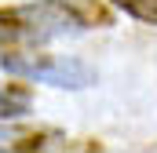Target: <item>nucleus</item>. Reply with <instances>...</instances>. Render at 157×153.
<instances>
[{
    "label": "nucleus",
    "instance_id": "f257e3e1",
    "mask_svg": "<svg viewBox=\"0 0 157 153\" xmlns=\"http://www.w3.org/2000/svg\"><path fill=\"white\" fill-rule=\"evenodd\" d=\"M88 18L70 0H29L0 7V40L7 44H48V40L80 33Z\"/></svg>",
    "mask_w": 157,
    "mask_h": 153
},
{
    "label": "nucleus",
    "instance_id": "f03ea898",
    "mask_svg": "<svg viewBox=\"0 0 157 153\" xmlns=\"http://www.w3.org/2000/svg\"><path fill=\"white\" fill-rule=\"evenodd\" d=\"M0 69L22 80H40L51 88H66V91H80L95 84V69L73 58V55H44V51H4L0 55Z\"/></svg>",
    "mask_w": 157,
    "mask_h": 153
},
{
    "label": "nucleus",
    "instance_id": "7ed1b4c3",
    "mask_svg": "<svg viewBox=\"0 0 157 153\" xmlns=\"http://www.w3.org/2000/svg\"><path fill=\"white\" fill-rule=\"evenodd\" d=\"M29 88L26 84H0V120H18L29 113Z\"/></svg>",
    "mask_w": 157,
    "mask_h": 153
},
{
    "label": "nucleus",
    "instance_id": "20e7f679",
    "mask_svg": "<svg viewBox=\"0 0 157 153\" xmlns=\"http://www.w3.org/2000/svg\"><path fill=\"white\" fill-rule=\"evenodd\" d=\"M113 7L124 11L128 18H135V22L157 26V0H113Z\"/></svg>",
    "mask_w": 157,
    "mask_h": 153
}]
</instances>
